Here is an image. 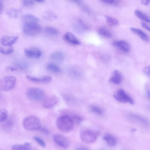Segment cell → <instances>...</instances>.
<instances>
[{
	"instance_id": "obj_1",
	"label": "cell",
	"mask_w": 150,
	"mask_h": 150,
	"mask_svg": "<svg viewBox=\"0 0 150 150\" xmlns=\"http://www.w3.org/2000/svg\"><path fill=\"white\" fill-rule=\"evenodd\" d=\"M56 124L58 129L64 133L71 131L74 128L73 122L67 115H63L58 117L57 120Z\"/></svg>"
},
{
	"instance_id": "obj_2",
	"label": "cell",
	"mask_w": 150,
	"mask_h": 150,
	"mask_svg": "<svg viewBox=\"0 0 150 150\" xmlns=\"http://www.w3.org/2000/svg\"><path fill=\"white\" fill-rule=\"evenodd\" d=\"M23 124L24 128L29 131L40 130L41 128V123L38 118L34 116L27 117L24 120Z\"/></svg>"
},
{
	"instance_id": "obj_3",
	"label": "cell",
	"mask_w": 150,
	"mask_h": 150,
	"mask_svg": "<svg viewBox=\"0 0 150 150\" xmlns=\"http://www.w3.org/2000/svg\"><path fill=\"white\" fill-rule=\"evenodd\" d=\"M99 133L97 132L88 129H83L81 131L80 136L84 142L90 144L94 142L97 139Z\"/></svg>"
},
{
	"instance_id": "obj_4",
	"label": "cell",
	"mask_w": 150,
	"mask_h": 150,
	"mask_svg": "<svg viewBox=\"0 0 150 150\" xmlns=\"http://www.w3.org/2000/svg\"><path fill=\"white\" fill-rule=\"evenodd\" d=\"M23 31L26 34L33 36L39 34L41 31L42 27L37 23H23Z\"/></svg>"
},
{
	"instance_id": "obj_5",
	"label": "cell",
	"mask_w": 150,
	"mask_h": 150,
	"mask_svg": "<svg viewBox=\"0 0 150 150\" xmlns=\"http://www.w3.org/2000/svg\"><path fill=\"white\" fill-rule=\"evenodd\" d=\"M114 97L118 101L124 103L134 104L133 99L122 89H120L116 91L114 94Z\"/></svg>"
},
{
	"instance_id": "obj_6",
	"label": "cell",
	"mask_w": 150,
	"mask_h": 150,
	"mask_svg": "<svg viewBox=\"0 0 150 150\" xmlns=\"http://www.w3.org/2000/svg\"><path fill=\"white\" fill-rule=\"evenodd\" d=\"M27 95L30 99L36 101L42 100L44 97V92L42 89L37 88H31L27 92Z\"/></svg>"
},
{
	"instance_id": "obj_7",
	"label": "cell",
	"mask_w": 150,
	"mask_h": 150,
	"mask_svg": "<svg viewBox=\"0 0 150 150\" xmlns=\"http://www.w3.org/2000/svg\"><path fill=\"white\" fill-rule=\"evenodd\" d=\"M16 82V78L15 77L9 76L2 79L0 83L2 89L5 91H8L14 88Z\"/></svg>"
},
{
	"instance_id": "obj_8",
	"label": "cell",
	"mask_w": 150,
	"mask_h": 150,
	"mask_svg": "<svg viewBox=\"0 0 150 150\" xmlns=\"http://www.w3.org/2000/svg\"><path fill=\"white\" fill-rule=\"evenodd\" d=\"M112 45L124 53H128L130 50V47L129 44L125 40H119L115 41L112 42Z\"/></svg>"
},
{
	"instance_id": "obj_9",
	"label": "cell",
	"mask_w": 150,
	"mask_h": 150,
	"mask_svg": "<svg viewBox=\"0 0 150 150\" xmlns=\"http://www.w3.org/2000/svg\"><path fill=\"white\" fill-rule=\"evenodd\" d=\"M55 142L61 147L66 148L69 145V142L67 138L63 135L59 134H55L53 136Z\"/></svg>"
},
{
	"instance_id": "obj_10",
	"label": "cell",
	"mask_w": 150,
	"mask_h": 150,
	"mask_svg": "<svg viewBox=\"0 0 150 150\" xmlns=\"http://www.w3.org/2000/svg\"><path fill=\"white\" fill-rule=\"evenodd\" d=\"M42 105L43 107L47 109L53 108L58 103V99L56 96L48 97L42 100Z\"/></svg>"
},
{
	"instance_id": "obj_11",
	"label": "cell",
	"mask_w": 150,
	"mask_h": 150,
	"mask_svg": "<svg viewBox=\"0 0 150 150\" xmlns=\"http://www.w3.org/2000/svg\"><path fill=\"white\" fill-rule=\"evenodd\" d=\"M122 80V75L118 70L115 69L112 72L109 79V82L116 85L120 84Z\"/></svg>"
},
{
	"instance_id": "obj_12",
	"label": "cell",
	"mask_w": 150,
	"mask_h": 150,
	"mask_svg": "<svg viewBox=\"0 0 150 150\" xmlns=\"http://www.w3.org/2000/svg\"><path fill=\"white\" fill-rule=\"evenodd\" d=\"M18 39V37L17 36L4 35L1 38L0 42L3 46L10 47L14 44Z\"/></svg>"
},
{
	"instance_id": "obj_13",
	"label": "cell",
	"mask_w": 150,
	"mask_h": 150,
	"mask_svg": "<svg viewBox=\"0 0 150 150\" xmlns=\"http://www.w3.org/2000/svg\"><path fill=\"white\" fill-rule=\"evenodd\" d=\"M24 52L26 57L30 58H38L42 55L41 51L35 48L26 49Z\"/></svg>"
},
{
	"instance_id": "obj_14",
	"label": "cell",
	"mask_w": 150,
	"mask_h": 150,
	"mask_svg": "<svg viewBox=\"0 0 150 150\" xmlns=\"http://www.w3.org/2000/svg\"><path fill=\"white\" fill-rule=\"evenodd\" d=\"M63 38L67 42L73 45H78L81 44V42L77 38L70 32L66 33L64 35Z\"/></svg>"
},
{
	"instance_id": "obj_15",
	"label": "cell",
	"mask_w": 150,
	"mask_h": 150,
	"mask_svg": "<svg viewBox=\"0 0 150 150\" xmlns=\"http://www.w3.org/2000/svg\"><path fill=\"white\" fill-rule=\"evenodd\" d=\"M26 77L29 81L36 83H49L52 80L51 77L49 76H45L42 77L37 78L27 75Z\"/></svg>"
},
{
	"instance_id": "obj_16",
	"label": "cell",
	"mask_w": 150,
	"mask_h": 150,
	"mask_svg": "<svg viewBox=\"0 0 150 150\" xmlns=\"http://www.w3.org/2000/svg\"><path fill=\"white\" fill-rule=\"evenodd\" d=\"M130 30L132 32L139 37L144 42H149L150 40L149 36L142 30L134 27L131 28Z\"/></svg>"
},
{
	"instance_id": "obj_17",
	"label": "cell",
	"mask_w": 150,
	"mask_h": 150,
	"mask_svg": "<svg viewBox=\"0 0 150 150\" xmlns=\"http://www.w3.org/2000/svg\"><path fill=\"white\" fill-rule=\"evenodd\" d=\"M130 118L134 122L144 126H147L149 125L148 120L144 117L140 115L131 114L129 115Z\"/></svg>"
},
{
	"instance_id": "obj_18",
	"label": "cell",
	"mask_w": 150,
	"mask_h": 150,
	"mask_svg": "<svg viewBox=\"0 0 150 150\" xmlns=\"http://www.w3.org/2000/svg\"><path fill=\"white\" fill-rule=\"evenodd\" d=\"M103 139L107 144L111 147L115 146L118 143L117 138L111 134L107 133L105 134Z\"/></svg>"
},
{
	"instance_id": "obj_19",
	"label": "cell",
	"mask_w": 150,
	"mask_h": 150,
	"mask_svg": "<svg viewBox=\"0 0 150 150\" xmlns=\"http://www.w3.org/2000/svg\"><path fill=\"white\" fill-rule=\"evenodd\" d=\"M98 34L101 36L110 38L112 36V35L110 31L107 28L104 27H100L97 30Z\"/></svg>"
},
{
	"instance_id": "obj_20",
	"label": "cell",
	"mask_w": 150,
	"mask_h": 150,
	"mask_svg": "<svg viewBox=\"0 0 150 150\" xmlns=\"http://www.w3.org/2000/svg\"><path fill=\"white\" fill-rule=\"evenodd\" d=\"M134 14L135 16L140 20L147 23L150 22L149 17L141 11L136 10L135 11Z\"/></svg>"
},
{
	"instance_id": "obj_21",
	"label": "cell",
	"mask_w": 150,
	"mask_h": 150,
	"mask_svg": "<svg viewBox=\"0 0 150 150\" xmlns=\"http://www.w3.org/2000/svg\"><path fill=\"white\" fill-rule=\"evenodd\" d=\"M38 19L33 15L31 14H26L24 16L23 18V23L35 22L37 23Z\"/></svg>"
},
{
	"instance_id": "obj_22",
	"label": "cell",
	"mask_w": 150,
	"mask_h": 150,
	"mask_svg": "<svg viewBox=\"0 0 150 150\" xmlns=\"http://www.w3.org/2000/svg\"><path fill=\"white\" fill-rule=\"evenodd\" d=\"M30 144L28 142L23 144H15L12 147V150H29L30 149Z\"/></svg>"
},
{
	"instance_id": "obj_23",
	"label": "cell",
	"mask_w": 150,
	"mask_h": 150,
	"mask_svg": "<svg viewBox=\"0 0 150 150\" xmlns=\"http://www.w3.org/2000/svg\"><path fill=\"white\" fill-rule=\"evenodd\" d=\"M51 58L53 60L57 62H61L64 59V55L60 52H56L53 53L51 55Z\"/></svg>"
},
{
	"instance_id": "obj_24",
	"label": "cell",
	"mask_w": 150,
	"mask_h": 150,
	"mask_svg": "<svg viewBox=\"0 0 150 150\" xmlns=\"http://www.w3.org/2000/svg\"><path fill=\"white\" fill-rule=\"evenodd\" d=\"M47 67L48 70L54 73H58L60 71L59 67L53 63H48L47 65Z\"/></svg>"
},
{
	"instance_id": "obj_25",
	"label": "cell",
	"mask_w": 150,
	"mask_h": 150,
	"mask_svg": "<svg viewBox=\"0 0 150 150\" xmlns=\"http://www.w3.org/2000/svg\"><path fill=\"white\" fill-rule=\"evenodd\" d=\"M105 17L107 23L112 26H116L119 24V20L116 18L109 16H105Z\"/></svg>"
},
{
	"instance_id": "obj_26",
	"label": "cell",
	"mask_w": 150,
	"mask_h": 150,
	"mask_svg": "<svg viewBox=\"0 0 150 150\" xmlns=\"http://www.w3.org/2000/svg\"><path fill=\"white\" fill-rule=\"evenodd\" d=\"M8 112L3 108H0V123L3 122L7 119Z\"/></svg>"
},
{
	"instance_id": "obj_27",
	"label": "cell",
	"mask_w": 150,
	"mask_h": 150,
	"mask_svg": "<svg viewBox=\"0 0 150 150\" xmlns=\"http://www.w3.org/2000/svg\"><path fill=\"white\" fill-rule=\"evenodd\" d=\"M90 109L92 112L98 115H101L103 114V109L98 106L92 105L90 107Z\"/></svg>"
},
{
	"instance_id": "obj_28",
	"label": "cell",
	"mask_w": 150,
	"mask_h": 150,
	"mask_svg": "<svg viewBox=\"0 0 150 150\" xmlns=\"http://www.w3.org/2000/svg\"><path fill=\"white\" fill-rule=\"evenodd\" d=\"M70 74L73 78L79 79L81 75V73L79 70L76 69H73L70 71Z\"/></svg>"
},
{
	"instance_id": "obj_29",
	"label": "cell",
	"mask_w": 150,
	"mask_h": 150,
	"mask_svg": "<svg viewBox=\"0 0 150 150\" xmlns=\"http://www.w3.org/2000/svg\"><path fill=\"white\" fill-rule=\"evenodd\" d=\"M68 116L72 120L74 123L79 124L83 121V118L80 116L77 115H72Z\"/></svg>"
},
{
	"instance_id": "obj_30",
	"label": "cell",
	"mask_w": 150,
	"mask_h": 150,
	"mask_svg": "<svg viewBox=\"0 0 150 150\" xmlns=\"http://www.w3.org/2000/svg\"><path fill=\"white\" fill-rule=\"evenodd\" d=\"M14 51L12 47H9L8 48L0 47V53L4 55H8L13 53Z\"/></svg>"
},
{
	"instance_id": "obj_31",
	"label": "cell",
	"mask_w": 150,
	"mask_h": 150,
	"mask_svg": "<svg viewBox=\"0 0 150 150\" xmlns=\"http://www.w3.org/2000/svg\"><path fill=\"white\" fill-rule=\"evenodd\" d=\"M19 11L15 9H12L7 12V14L10 17L12 18H17L19 15Z\"/></svg>"
},
{
	"instance_id": "obj_32",
	"label": "cell",
	"mask_w": 150,
	"mask_h": 150,
	"mask_svg": "<svg viewBox=\"0 0 150 150\" xmlns=\"http://www.w3.org/2000/svg\"><path fill=\"white\" fill-rule=\"evenodd\" d=\"M45 31L48 34L53 35H57L59 33L58 30L56 28L50 26L47 27L45 28Z\"/></svg>"
},
{
	"instance_id": "obj_33",
	"label": "cell",
	"mask_w": 150,
	"mask_h": 150,
	"mask_svg": "<svg viewBox=\"0 0 150 150\" xmlns=\"http://www.w3.org/2000/svg\"><path fill=\"white\" fill-rule=\"evenodd\" d=\"M4 122H5L3 124L4 127L6 128H10L14 124L13 120L12 118L9 119Z\"/></svg>"
},
{
	"instance_id": "obj_34",
	"label": "cell",
	"mask_w": 150,
	"mask_h": 150,
	"mask_svg": "<svg viewBox=\"0 0 150 150\" xmlns=\"http://www.w3.org/2000/svg\"><path fill=\"white\" fill-rule=\"evenodd\" d=\"M33 139L40 146L43 147H46V144L45 142L42 139L38 137H35Z\"/></svg>"
},
{
	"instance_id": "obj_35",
	"label": "cell",
	"mask_w": 150,
	"mask_h": 150,
	"mask_svg": "<svg viewBox=\"0 0 150 150\" xmlns=\"http://www.w3.org/2000/svg\"><path fill=\"white\" fill-rule=\"evenodd\" d=\"M46 14V16H45V17L48 19H51L56 18V16L55 14L52 12H48Z\"/></svg>"
},
{
	"instance_id": "obj_36",
	"label": "cell",
	"mask_w": 150,
	"mask_h": 150,
	"mask_svg": "<svg viewBox=\"0 0 150 150\" xmlns=\"http://www.w3.org/2000/svg\"><path fill=\"white\" fill-rule=\"evenodd\" d=\"M24 5L26 7H29L33 6L34 4V1L30 0H24L23 1Z\"/></svg>"
},
{
	"instance_id": "obj_37",
	"label": "cell",
	"mask_w": 150,
	"mask_h": 150,
	"mask_svg": "<svg viewBox=\"0 0 150 150\" xmlns=\"http://www.w3.org/2000/svg\"><path fill=\"white\" fill-rule=\"evenodd\" d=\"M17 65L18 67L21 69H25L27 67L26 63L24 61H21L18 63Z\"/></svg>"
},
{
	"instance_id": "obj_38",
	"label": "cell",
	"mask_w": 150,
	"mask_h": 150,
	"mask_svg": "<svg viewBox=\"0 0 150 150\" xmlns=\"http://www.w3.org/2000/svg\"><path fill=\"white\" fill-rule=\"evenodd\" d=\"M143 71L144 74L147 76H150V66H149L145 67L143 69Z\"/></svg>"
},
{
	"instance_id": "obj_39",
	"label": "cell",
	"mask_w": 150,
	"mask_h": 150,
	"mask_svg": "<svg viewBox=\"0 0 150 150\" xmlns=\"http://www.w3.org/2000/svg\"><path fill=\"white\" fill-rule=\"evenodd\" d=\"M101 1L104 3L108 4H114L116 2V1H114V0H103Z\"/></svg>"
},
{
	"instance_id": "obj_40",
	"label": "cell",
	"mask_w": 150,
	"mask_h": 150,
	"mask_svg": "<svg viewBox=\"0 0 150 150\" xmlns=\"http://www.w3.org/2000/svg\"><path fill=\"white\" fill-rule=\"evenodd\" d=\"M141 24L142 27L146 29L147 31H150V27L147 24L144 22H141Z\"/></svg>"
},
{
	"instance_id": "obj_41",
	"label": "cell",
	"mask_w": 150,
	"mask_h": 150,
	"mask_svg": "<svg viewBox=\"0 0 150 150\" xmlns=\"http://www.w3.org/2000/svg\"><path fill=\"white\" fill-rule=\"evenodd\" d=\"M76 150H90V149L85 146H80L76 148Z\"/></svg>"
},
{
	"instance_id": "obj_42",
	"label": "cell",
	"mask_w": 150,
	"mask_h": 150,
	"mask_svg": "<svg viewBox=\"0 0 150 150\" xmlns=\"http://www.w3.org/2000/svg\"><path fill=\"white\" fill-rule=\"evenodd\" d=\"M40 130L45 134H48L49 133V131L48 129L45 128H41Z\"/></svg>"
},
{
	"instance_id": "obj_43",
	"label": "cell",
	"mask_w": 150,
	"mask_h": 150,
	"mask_svg": "<svg viewBox=\"0 0 150 150\" xmlns=\"http://www.w3.org/2000/svg\"><path fill=\"white\" fill-rule=\"evenodd\" d=\"M150 1H141V3L142 5L145 6H147L150 3Z\"/></svg>"
},
{
	"instance_id": "obj_44",
	"label": "cell",
	"mask_w": 150,
	"mask_h": 150,
	"mask_svg": "<svg viewBox=\"0 0 150 150\" xmlns=\"http://www.w3.org/2000/svg\"><path fill=\"white\" fill-rule=\"evenodd\" d=\"M3 4L2 2L0 1V14H1L3 11Z\"/></svg>"
},
{
	"instance_id": "obj_45",
	"label": "cell",
	"mask_w": 150,
	"mask_h": 150,
	"mask_svg": "<svg viewBox=\"0 0 150 150\" xmlns=\"http://www.w3.org/2000/svg\"><path fill=\"white\" fill-rule=\"evenodd\" d=\"M7 69L11 71H15L17 70V69L14 67H9L7 68Z\"/></svg>"
},
{
	"instance_id": "obj_46",
	"label": "cell",
	"mask_w": 150,
	"mask_h": 150,
	"mask_svg": "<svg viewBox=\"0 0 150 150\" xmlns=\"http://www.w3.org/2000/svg\"><path fill=\"white\" fill-rule=\"evenodd\" d=\"M35 1L38 2L42 3L44 2V1H43V0H38V1Z\"/></svg>"
},
{
	"instance_id": "obj_47",
	"label": "cell",
	"mask_w": 150,
	"mask_h": 150,
	"mask_svg": "<svg viewBox=\"0 0 150 150\" xmlns=\"http://www.w3.org/2000/svg\"><path fill=\"white\" fill-rule=\"evenodd\" d=\"M136 131V130L135 129H133L132 130V132H135Z\"/></svg>"
},
{
	"instance_id": "obj_48",
	"label": "cell",
	"mask_w": 150,
	"mask_h": 150,
	"mask_svg": "<svg viewBox=\"0 0 150 150\" xmlns=\"http://www.w3.org/2000/svg\"></svg>"
}]
</instances>
